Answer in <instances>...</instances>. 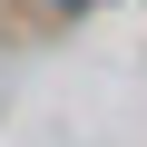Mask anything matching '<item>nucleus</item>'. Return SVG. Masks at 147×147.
<instances>
[{"mask_svg":"<svg viewBox=\"0 0 147 147\" xmlns=\"http://www.w3.org/2000/svg\"><path fill=\"white\" fill-rule=\"evenodd\" d=\"M59 10H79V0H59Z\"/></svg>","mask_w":147,"mask_h":147,"instance_id":"f257e3e1","label":"nucleus"}]
</instances>
